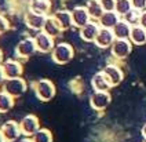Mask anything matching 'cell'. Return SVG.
Wrapping results in <instances>:
<instances>
[{"mask_svg": "<svg viewBox=\"0 0 146 142\" xmlns=\"http://www.w3.org/2000/svg\"><path fill=\"white\" fill-rule=\"evenodd\" d=\"M15 98L13 95H10L7 91L1 90L0 91V113H7L14 106Z\"/></svg>", "mask_w": 146, "mask_h": 142, "instance_id": "cb8c5ba5", "label": "cell"}, {"mask_svg": "<svg viewBox=\"0 0 146 142\" xmlns=\"http://www.w3.org/2000/svg\"><path fill=\"white\" fill-rule=\"evenodd\" d=\"M91 86H92L94 91H109L112 88V84L109 83V80L104 72H98L92 76Z\"/></svg>", "mask_w": 146, "mask_h": 142, "instance_id": "2e32d148", "label": "cell"}, {"mask_svg": "<svg viewBox=\"0 0 146 142\" xmlns=\"http://www.w3.org/2000/svg\"><path fill=\"white\" fill-rule=\"evenodd\" d=\"M114 40H116V36L113 33V29L101 28L97 35V39H95V44L99 48H109Z\"/></svg>", "mask_w": 146, "mask_h": 142, "instance_id": "7c38bea8", "label": "cell"}, {"mask_svg": "<svg viewBox=\"0 0 146 142\" xmlns=\"http://www.w3.org/2000/svg\"><path fill=\"white\" fill-rule=\"evenodd\" d=\"M112 101V95L109 91H94L90 97V106L94 110H104L109 106Z\"/></svg>", "mask_w": 146, "mask_h": 142, "instance_id": "52a82bcc", "label": "cell"}, {"mask_svg": "<svg viewBox=\"0 0 146 142\" xmlns=\"http://www.w3.org/2000/svg\"><path fill=\"white\" fill-rule=\"evenodd\" d=\"M8 28H10V22H8V19L4 17V15H1V14H0V35L4 33Z\"/></svg>", "mask_w": 146, "mask_h": 142, "instance_id": "f1b7e54d", "label": "cell"}, {"mask_svg": "<svg viewBox=\"0 0 146 142\" xmlns=\"http://www.w3.org/2000/svg\"><path fill=\"white\" fill-rule=\"evenodd\" d=\"M36 51H37V47H36V43H35V37H25L15 47V55L18 58L26 59L32 57Z\"/></svg>", "mask_w": 146, "mask_h": 142, "instance_id": "ba28073f", "label": "cell"}, {"mask_svg": "<svg viewBox=\"0 0 146 142\" xmlns=\"http://www.w3.org/2000/svg\"><path fill=\"white\" fill-rule=\"evenodd\" d=\"M29 11L41 14V15H48L51 10V1L50 0H31L29 1Z\"/></svg>", "mask_w": 146, "mask_h": 142, "instance_id": "d6986e66", "label": "cell"}, {"mask_svg": "<svg viewBox=\"0 0 146 142\" xmlns=\"http://www.w3.org/2000/svg\"><path fill=\"white\" fill-rule=\"evenodd\" d=\"M18 142H33V139L32 138H29V137H24L22 139H19Z\"/></svg>", "mask_w": 146, "mask_h": 142, "instance_id": "d6a6232c", "label": "cell"}, {"mask_svg": "<svg viewBox=\"0 0 146 142\" xmlns=\"http://www.w3.org/2000/svg\"><path fill=\"white\" fill-rule=\"evenodd\" d=\"M132 7L139 10V11H145L146 10V0H131Z\"/></svg>", "mask_w": 146, "mask_h": 142, "instance_id": "f546056e", "label": "cell"}, {"mask_svg": "<svg viewBox=\"0 0 146 142\" xmlns=\"http://www.w3.org/2000/svg\"><path fill=\"white\" fill-rule=\"evenodd\" d=\"M101 4L105 11H114L116 9V0H101Z\"/></svg>", "mask_w": 146, "mask_h": 142, "instance_id": "83f0119b", "label": "cell"}, {"mask_svg": "<svg viewBox=\"0 0 146 142\" xmlns=\"http://www.w3.org/2000/svg\"><path fill=\"white\" fill-rule=\"evenodd\" d=\"M33 91L35 95L43 102H48L55 95V86L48 79H40L33 83Z\"/></svg>", "mask_w": 146, "mask_h": 142, "instance_id": "6da1fadb", "label": "cell"}, {"mask_svg": "<svg viewBox=\"0 0 146 142\" xmlns=\"http://www.w3.org/2000/svg\"><path fill=\"white\" fill-rule=\"evenodd\" d=\"M0 131H1L3 137L6 138L7 142L18 141L21 138V135H22L19 123H17L15 120H7V121H4L1 124V127H0Z\"/></svg>", "mask_w": 146, "mask_h": 142, "instance_id": "8992f818", "label": "cell"}, {"mask_svg": "<svg viewBox=\"0 0 146 142\" xmlns=\"http://www.w3.org/2000/svg\"><path fill=\"white\" fill-rule=\"evenodd\" d=\"M132 9H134V7H132L131 0H116V9H114V11L121 18L124 17L127 13H130Z\"/></svg>", "mask_w": 146, "mask_h": 142, "instance_id": "d4e9b609", "label": "cell"}, {"mask_svg": "<svg viewBox=\"0 0 146 142\" xmlns=\"http://www.w3.org/2000/svg\"><path fill=\"white\" fill-rule=\"evenodd\" d=\"M130 42L135 46H142L146 43V29L143 26L134 25L131 28V33H130Z\"/></svg>", "mask_w": 146, "mask_h": 142, "instance_id": "44dd1931", "label": "cell"}, {"mask_svg": "<svg viewBox=\"0 0 146 142\" xmlns=\"http://www.w3.org/2000/svg\"><path fill=\"white\" fill-rule=\"evenodd\" d=\"M86 9L88 11L91 19H94V21H98L99 18L102 17V14L105 13V10H104L102 4H101V0H87Z\"/></svg>", "mask_w": 146, "mask_h": 142, "instance_id": "7402d4cb", "label": "cell"}, {"mask_svg": "<svg viewBox=\"0 0 146 142\" xmlns=\"http://www.w3.org/2000/svg\"><path fill=\"white\" fill-rule=\"evenodd\" d=\"M7 80V76H6V73H4V69H3V66L0 65V84H4V82Z\"/></svg>", "mask_w": 146, "mask_h": 142, "instance_id": "4dcf8cb0", "label": "cell"}, {"mask_svg": "<svg viewBox=\"0 0 146 142\" xmlns=\"http://www.w3.org/2000/svg\"><path fill=\"white\" fill-rule=\"evenodd\" d=\"M141 14H142V11H139V10H137V9H132L130 13H127V14L123 17V19H125L131 26L138 25L139 21H141Z\"/></svg>", "mask_w": 146, "mask_h": 142, "instance_id": "4316f807", "label": "cell"}, {"mask_svg": "<svg viewBox=\"0 0 146 142\" xmlns=\"http://www.w3.org/2000/svg\"><path fill=\"white\" fill-rule=\"evenodd\" d=\"M4 62V55H3V51L0 50V65Z\"/></svg>", "mask_w": 146, "mask_h": 142, "instance_id": "836d02e7", "label": "cell"}, {"mask_svg": "<svg viewBox=\"0 0 146 142\" xmlns=\"http://www.w3.org/2000/svg\"><path fill=\"white\" fill-rule=\"evenodd\" d=\"M139 25L143 26L146 29V10L145 11H142V14H141V21H139Z\"/></svg>", "mask_w": 146, "mask_h": 142, "instance_id": "1f68e13d", "label": "cell"}, {"mask_svg": "<svg viewBox=\"0 0 146 142\" xmlns=\"http://www.w3.org/2000/svg\"><path fill=\"white\" fill-rule=\"evenodd\" d=\"M142 142H146V137H145V138H143V141H142Z\"/></svg>", "mask_w": 146, "mask_h": 142, "instance_id": "8d00e7d4", "label": "cell"}, {"mask_svg": "<svg viewBox=\"0 0 146 142\" xmlns=\"http://www.w3.org/2000/svg\"><path fill=\"white\" fill-rule=\"evenodd\" d=\"M142 135H143V138L146 137V123L143 124V127H142Z\"/></svg>", "mask_w": 146, "mask_h": 142, "instance_id": "e575fe53", "label": "cell"}, {"mask_svg": "<svg viewBox=\"0 0 146 142\" xmlns=\"http://www.w3.org/2000/svg\"><path fill=\"white\" fill-rule=\"evenodd\" d=\"M0 142H7V141H6V138L3 137V134H1V131H0Z\"/></svg>", "mask_w": 146, "mask_h": 142, "instance_id": "d590c367", "label": "cell"}, {"mask_svg": "<svg viewBox=\"0 0 146 142\" xmlns=\"http://www.w3.org/2000/svg\"><path fill=\"white\" fill-rule=\"evenodd\" d=\"M19 127H21V131H22L24 137L32 138L33 135L40 130V121H39L37 116H35V115H26L21 119Z\"/></svg>", "mask_w": 146, "mask_h": 142, "instance_id": "277c9868", "label": "cell"}, {"mask_svg": "<svg viewBox=\"0 0 146 142\" xmlns=\"http://www.w3.org/2000/svg\"><path fill=\"white\" fill-rule=\"evenodd\" d=\"M102 72H104L105 76L108 77V80H109V83L112 84V87L120 84L123 82V79H124V73H123L121 68L117 64H108V65L104 68Z\"/></svg>", "mask_w": 146, "mask_h": 142, "instance_id": "30bf717a", "label": "cell"}, {"mask_svg": "<svg viewBox=\"0 0 146 142\" xmlns=\"http://www.w3.org/2000/svg\"><path fill=\"white\" fill-rule=\"evenodd\" d=\"M0 91H1V90H0Z\"/></svg>", "mask_w": 146, "mask_h": 142, "instance_id": "74e56055", "label": "cell"}, {"mask_svg": "<svg viewBox=\"0 0 146 142\" xmlns=\"http://www.w3.org/2000/svg\"><path fill=\"white\" fill-rule=\"evenodd\" d=\"M54 18L57 19V22L59 24V26L62 28V31L70 29L73 26V17H72V11L68 10H58L54 14Z\"/></svg>", "mask_w": 146, "mask_h": 142, "instance_id": "e0dca14e", "label": "cell"}, {"mask_svg": "<svg viewBox=\"0 0 146 142\" xmlns=\"http://www.w3.org/2000/svg\"><path fill=\"white\" fill-rule=\"evenodd\" d=\"M3 90L7 91L10 95H13L14 98H18V97L24 95L25 91L28 90V84L21 76L19 77H13V79H7L4 82Z\"/></svg>", "mask_w": 146, "mask_h": 142, "instance_id": "3957f363", "label": "cell"}, {"mask_svg": "<svg viewBox=\"0 0 146 142\" xmlns=\"http://www.w3.org/2000/svg\"><path fill=\"white\" fill-rule=\"evenodd\" d=\"M131 28L132 26L125 21V19H120L116 26L113 28V33L116 36V39H130V33H131Z\"/></svg>", "mask_w": 146, "mask_h": 142, "instance_id": "603a6c76", "label": "cell"}, {"mask_svg": "<svg viewBox=\"0 0 146 142\" xmlns=\"http://www.w3.org/2000/svg\"><path fill=\"white\" fill-rule=\"evenodd\" d=\"M72 17H73V26L81 29L84 25H87L90 21H91V17H90L88 11L86 7L83 6H79V7H74L72 10Z\"/></svg>", "mask_w": 146, "mask_h": 142, "instance_id": "9a60e30c", "label": "cell"}, {"mask_svg": "<svg viewBox=\"0 0 146 142\" xmlns=\"http://www.w3.org/2000/svg\"><path fill=\"white\" fill-rule=\"evenodd\" d=\"M50 1H51V0H50Z\"/></svg>", "mask_w": 146, "mask_h": 142, "instance_id": "f35d334b", "label": "cell"}, {"mask_svg": "<svg viewBox=\"0 0 146 142\" xmlns=\"http://www.w3.org/2000/svg\"><path fill=\"white\" fill-rule=\"evenodd\" d=\"M1 66L4 69V73L7 76V79H13V77H19L24 72V66L18 59H6Z\"/></svg>", "mask_w": 146, "mask_h": 142, "instance_id": "4fadbf2b", "label": "cell"}, {"mask_svg": "<svg viewBox=\"0 0 146 142\" xmlns=\"http://www.w3.org/2000/svg\"><path fill=\"white\" fill-rule=\"evenodd\" d=\"M46 19H47V15L36 14V13H32V11H28L25 14V24H26V26L29 29H32V31H37V32L43 31Z\"/></svg>", "mask_w": 146, "mask_h": 142, "instance_id": "8fae6325", "label": "cell"}, {"mask_svg": "<svg viewBox=\"0 0 146 142\" xmlns=\"http://www.w3.org/2000/svg\"><path fill=\"white\" fill-rule=\"evenodd\" d=\"M35 43H36L37 51H40V52H51L55 47L54 37H51L50 35H47L43 31L35 35Z\"/></svg>", "mask_w": 146, "mask_h": 142, "instance_id": "9c48e42d", "label": "cell"}, {"mask_svg": "<svg viewBox=\"0 0 146 142\" xmlns=\"http://www.w3.org/2000/svg\"><path fill=\"white\" fill-rule=\"evenodd\" d=\"M132 50V43L130 39H116L110 46V52L116 59H124L130 55Z\"/></svg>", "mask_w": 146, "mask_h": 142, "instance_id": "5b68a950", "label": "cell"}, {"mask_svg": "<svg viewBox=\"0 0 146 142\" xmlns=\"http://www.w3.org/2000/svg\"><path fill=\"white\" fill-rule=\"evenodd\" d=\"M73 57H74L73 47L69 43H65V42L55 44L54 50L51 51V58L58 65H64V64L70 62L73 59Z\"/></svg>", "mask_w": 146, "mask_h": 142, "instance_id": "7a4b0ae2", "label": "cell"}, {"mask_svg": "<svg viewBox=\"0 0 146 142\" xmlns=\"http://www.w3.org/2000/svg\"><path fill=\"white\" fill-rule=\"evenodd\" d=\"M43 32H46V33L50 35L54 39L62 33V28L59 26V24L57 22V19L54 18V15H47L46 24L43 26Z\"/></svg>", "mask_w": 146, "mask_h": 142, "instance_id": "ffe728a7", "label": "cell"}, {"mask_svg": "<svg viewBox=\"0 0 146 142\" xmlns=\"http://www.w3.org/2000/svg\"><path fill=\"white\" fill-rule=\"evenodd\" d=\"M33 142H52V134L47 128H40L32 137Z\"/></svg>", "mask_w": 146, "mask_h": 142, "instance_id": "484cf974", "label": "cell"}, {"mask_svg": "<svg viewBox=\"0 0 146 142\" xmlns=\"http://www.w3.org/2000/svg\"><path fill=\"white\" fill-rule=\"evenodd\" d=\"M121 19V17L116 13V11H105L102 14V17L98 19V24L101 28H108V29H113L116 24Z\"/></svg>", "mask_w": 146, "mask_h": 142, "instance_id": "ac0fdd59", "label": "cell"}, {"mask_svg": "<svg viewBox=\"0 0 146 142\" xmlns=\"http://www.w3.org/2000/svg\"><path fill=\"white\" fill-rule=\"evenodd\" d=\"M99 29H101V25L98 24V21L91 19L87 25H84L80 29V37L84 42H95Z\"/></svg>", "mask_w": 146, "mask_h": 142, "instance_id": "5bb4252c", "label": "cell"}]
</instances>
